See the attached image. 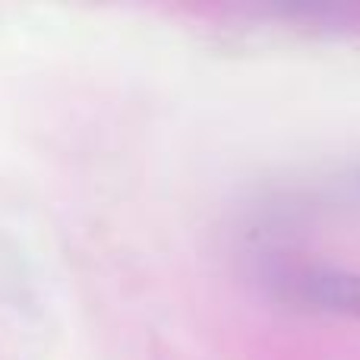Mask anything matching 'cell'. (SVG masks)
I'll use <instances>...</instances> for the list:
<instances>
[{"label":"cell","mask_w":360,"mask_h":360,"mask_svg":"<svg viewBox=\"0 0 360 360\" xmlns=\"http://www.w3.org/2000/svg\"><path fill=\"white\" fill-rule=\"evenodd\" d=\"M297 297L310 307L345 316H360V272L313 269L297 278Z\"/></svg>","instance_id":"obj_1"}]
</instances>
